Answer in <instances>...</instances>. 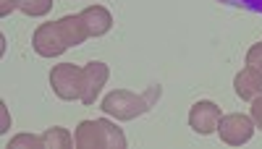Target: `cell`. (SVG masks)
<instances>
[{
  "mask_svg": "<svg viewBox=\"0 0 262 149\" xmlns=\"http://www.w3.org/2000/svg\"><path fill=\"white\" fill-rule=\"evenodd\" d=\"M74 141L79 149H102V146H113V149H126V136L113 120H81L76 126Z\"/></svg>",
  "mask_w": 262,
  "mask_h": 149,
  "instance_id": "cell-2",
  "label": "cell"
},
{
  "mask_svg": "<svg viewBox=\"0 0 262 149\" xmlns=\"http://www.w3.org/2000/svg\"><path fill=\"white\" fill-rule=\"evenodd\" d=\"M217 3L242 8V11H249V13H262V0H217Z\"/></svg>",
  "mask_w": 262,
  "mask_h": 149,
  "instance_id": "cell-14",
  "label": "cell"
},
{
  "mask_svg": "<svg viewBox=\"0 0 262 149\" xmlns=\"http://www.w3.org/2000/svg\"><path fill=\"white\" fill-rule=\"evenodd\" d=\"M107 76H111V68L105 66V63L100 60H92V63H86V66L81 68V105H95V100L100 97L102 87L107 84Z\"/></svg>",
  "mask_w": 262,
  "mask_h": 149,
  "instance_id": "cell-6",
  "label": "cell"
},
{
  "mask_svg": "<svg viewBox=\"0 0 262 149\" xmlns=\"http://www.w3.org/2000/svg\"><path fill=\"white\" fill-rule=\"evenodd\" d=\"M58 24H60V29H63V37H66V42H69L71 47H76V45H84V42L90 39V34H86V29H84V24H81L79 13H69V16L58 18Z\"/></svg>",
  "mask_w": 262,
  "mask_h": 149,
  "instance_id": "cell-10",
  "label": "cell"
},
{
  "mask_svg": "<svg viewBox=\"0 0 262 149\" xmlns=\"http://www.w3.org/2000/svg\"><path fill=\"white\" fill-rule=\"evenodd\" d=\"M18 11L27 13V16H32V18L45 16V13L53 11V0H21V3H18Z\"/></svg>",
  "mask_w": 262,
  "mask_h": 149,
  "instance_id": "cell-12",
  "label": "cell"
},
{
  "mask_svg": "<svg viewBox=\"0 0 262 149\" xmlns=\"http://www.w3.org/2000/svg\"><path fill=\"white\" fill-rule=\"evenodd\" d=\"M50 87H53L55 97L63 100V102L81 100V68L74 66V63H60V66H53V71H50Z\"/></svg>",
  "mask_w": 262,
  "mask_h": 149,
  "instance_id": "cell-3",
  "label": "cell"
},
{
  "mask_svg": "<svg viewBox=\"0 0 262 149\" xmlns=\"http://www.w3.org/2000/svg\"><path fill=\"white\" fill-rule=\"evenodd\" d=\"M249 115H252V120H254V129L262 131V97L252 100V110H249Z\"/></svg>",
  "mask_w": 262,
  "mask_h": 149,
  "instance_id": "cell-16",
  "label": "cell"
},
{
  "mask_svg": "<svg viewBox=\"0 0 262 149\" xmlns=\"http://www.w3.org/2000/svg\"><path fill=\"white\" fill-rule=\"evenodd\" d=\"M221 118H223V115H221V108H217L215 102H210V100L194 102L191 110H189V126H191V131H196L200 136L215 134Z\"/></svg>",
  "mask_w": 262,
  "mask_h": 149,
  "instance_id": "cell-7",
  "label": "cell"
},
{
  "mask_svg": "<svg viewBox=\"0 0 262 149\" xmlns=\"http://www.w3.org/2000/svg\"><path fill=\"white\" fill-rule=\"evenodd\" d=\"M79 18H81V24H84V29H86L90 37H105L107 32L113 29V16H111V11H107L105 6L84 8L79 13Z\"/></svg>",
  "mask_w": 262,
  "mask_h": 149,
  "instance_id": "cell-8",
  "label": "cell"
},
{
  "mask_svg": "<svg viewBox=\"0 0 262 149\" xmlns=\"http://www.w3.org/2000/svg\"><path fill=\"white\" fill-rule=\"evenodd\" d=\"M32 47L39 58H58L69 50L71 45L66 42L63 29L58 21H50V24H39L32 34Z\"/></svg>",
  "mask_w": 262,
  "mask_h": 149,
  "instance_id": "cell-4",
  "label": "cell"
},
{
  "mask_svg": "<svg viewBox=\"0 0 262 149\" xmlns=\"http://www.w3.org/2000/svg\"><path fill=\"white\" fill-rule=\"evenodd\" d=\"M45 149V141L42 136H34V134H18L8 141V149Z\"/></svg>",
  "mask_w": 262,
  "mask_h": 149,
  "instance_id": "cell-13",
  "label": "cell"
},
{
  "mask_svg": "<svg viewBox=\"0 0 262 149\" xmlns=\"http://www.w3.org/2000/svg\"><path fill=\"white\" fill-rule=\"evenodd\" d=\"M21 0H0V16H11L18 8Z\"/></svg>",
  "mask_w": 262,
  "mask_h": 149,
  "instance_id": "cell-17",
  "label": "cell"
},
{
  "mask_svg": "<svg viewBox=\"0 0 262 149\" xmlns=\"http://www.w3.org/2000/svg\"><path fill=\"white\" fill-rule=\"evenodd\" d=\"M217 136L228 146H242L254 136V120L252 115H242V113H228L217 123Z\"/></svg>",
  "mask_w": 262,
  "mask_h": 149,
  "instance_id": "cell-5",
  "label": "cell"
},
{
  "mask_svg": "<svg viewBox=\"0 0 262 149\" xmlns=\"http://www.w3.org/2000/svg\"><path fill=\"white\" fill-rule=\"evenodd\" d=\"M42 141H45V149H69V146L76 144L74 136L69 134V129H63V126H50V129H45Z\"/></svg>",
  "mask_w": 262,
  "mask_h": 149,
  "instance_id": "cell-11",
  "label": "cell"
},
{
  "mask_svg": "<svg viewBox=\"0 0 262 149\" xmlns=\"http://www.w3.org/2000/svg\"><path fill=\"white\" fill-rule=\"evenodd\" d=\"M233 92H236V97H242L247 102L262 97V73L254 71V68H249V66L242 68V71L233 76Z\"/></svg>",
  "mask_w": 262,
  "mask_h": 149,
  "instance_id": "cell-9",
  "label": "cell"
},
{
  "mask_svg": "<svg viewBox=\"0 0 262 149\" xmlns=\"http://www.w3.org/2000/svg\"><path fill=\"white\" fill-rule=\"evenodd\" d=\"M247 66L262 73V42H257V45L247 50Z\"/></svg>",
  "mask_w": 262,
  "mask_h": 149,
  "instance_id": "cell-15",
  "label": "cell"
},
{
  "mask_svg": "<svg viewBox=\"0 0 262 149\" xmlns=\"http://www.w3.org/2000/svg\"><path fill=\"white\" fill-rule=\"evenodd\" d=\"M160 94H163L160 84H152V87H147V92H142V94H134L128 89H113L102 97L100 108L107 115H113L116 120H134V118L149 113L152 105L160 100Z\"/></svg>",
  "mask_w": 262,
  "mask_h": 149,
  "instance_id": "cell-1",
  "label": "cell"
}]
</instances>
